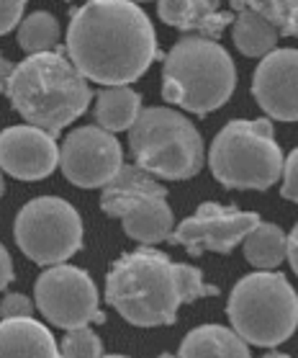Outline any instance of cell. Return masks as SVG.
Here are the masks:
<instances>
[{"instance_id": "1", "label": "cell", "mask_w": 298, "mask_h": 358, "mask_svg": "<svg viewBox=\"0 0 298 358\" xmlns=\"http://www.w3.org/2000/svg\"><path fill=\"white\" fill-rule=\"evenodd\" d=\"M65 55L85 80L129 88L157 57V34L137 3L93 0L73 10Z\"/></svg>"}, {"instance_id": "2", "label": "cell", "mask_w": 298, "mask_h": 358, "mask_svg": "<svg viewBox=\"0 0 298 358\" xmlns=\"http://www.w3.org/2000/svg\"><path fill=\"white\" fill-rule=\"evenodd\" d=\"M6 93L29 127L44 129L52 137L80 119L93 98L88 80L65 52L26 57L13 70Z\"/></svg>"}, {"instance_id": "3", "label": "cell", "mask_w": 298, "mask_h": 358, "mask_svg": "<svg viewBox=\"0 0 298 358\" xmlns=\"http://www.w3.org/2000/svg\"><path fill=\"white\" fill-rule=\"evenodd\" d=\"M105 301L137 327L172 325L183 304L180 263L147 245L124 252L108 271Z\"/></svg>"}, {"instance_id": "4", "label": "cell", "mask_w": 298, "mask_h": 358, "mask_svg": "<svg viewBox=\"0 0 298 358\" xmlns=\"http://www.w3.org/2000/svg\"><path fill=\"white\" fill-rule=\"evenodd\" d=\"M234 85V59L218 41L186 34L165 55L162 98L172 106L206 116L232 98Z\"/></svg>"}, {"instance_id": "5", "label": "cell", "mask_w": 298, "mask_h": 358, "mask_svg": "<svg viewBox=\"0 0 298 358\" xmlns=\"http://www.w3.org/2000/svg\"><path fill=\"white\" fill-rule=\"evenodd\" d=\"M129 147L139 171L165 180L193 178L206 160L201 131L180 111L167 106L142 108L129 129Z\"/></svg>"}, {"instance_id": "6", "label": "cell", "mask_w": 298, "mask_h": 358, "mask_svg": "<svg viewBox=\"0 0 298 358\" xmlns=\"http://www.w3.org/2000/svg\"><path fill=\"white\" fill-rule=\"evenodd\" d=\"M226 312L244 343L275 348L296 333L298 294L281 271H255L237 281Z\"/></svg>"}, {"instance_id": "7", "label": "cell", "mask_w": 298, "mask_h": 358, "mask_svg": "<svg viewBox=\"0 0 298 358\" xmlns=\"http://www.w3.org/2000/svg\"><path fill=\"white\" fill-rule=\"evenodd\" d=\"M283 152L267 119H234L209 150V168L226 188L265 191L283 176Z\"/></svg>"}, {"instance_id": "8", "label": "cell", "mask_w": 298, "mask_h": 358, "mask_svg": "<svg viewBox=\"0 0 298 358\" xmlns=\"http://www.w3.org/2000/svg\"><path fill=\"white\" fill-rule=\"evenodd\" d=\"M100 209L108 217H119L126 235L147 248L170 240L175 229L167 188L137 165H124L119 176L103 188Z\"/></svg>"}, {"instance_id": "9", "label": "cell", "mask_w": 298, "mask_h": 358, "mask_svg": "<svg viewBox=\"0 0 298 358\" xmlns=\"http://www.w3.org/2000/svg\"><path fill=\"white\" fill-rule=\"evenodd\" d=\"M16 243L39 266H62L82 248V220L59 196L31 199L16 217Z\"/></svg>"}, {"instance_id": "10", "label": "cell", "mask_w": 298, "mask_h": 358, "mask_svg": "<svg viewBox=\"0 0 298 358\" xmlns=\"http://www.w3.org/2000/svg\"><path fill=\"white\" fill-rule=\"evenodd\" d=\"M33 294L41 315L57 327L80 330L90 322H105V315L98 307L96 281L82 268L67 263L52 266L36 278Z\"/></svg>"}, {"instance_id": "11", "label": "cell", "mask_w": 298, "mask_h": 358, "mask_svg": "<svg viewBox=\"0 0 298 358\" xmlns=\"http://www.w3.org/2000/svg\"><path fill=\"white\" fill-rule=\"evenodd\" d=\"M59 165L75 186L105 188L124 168L121 142L100 127H80L59 147Z\"/></svg>"}, {"instance_id": "12", "label": "cell", "mask_w": 298, "mask_h": 358, "mask_svg": "<svg viewBox=\"0 0 298 358\" xmlns=\"http://www.w3.org/2000/svg\"><path fill=\"white\" fill-rule=\"evenodd\" d=\"M255 212H239L234 206H221L216 201H206L195 209L193 217H188L172 229L170 243L183 245L191 255L201 252H232L237 245L247 240L252 229L260 224Z\"/></svg>"}, {"instance_id": "13", "label": "cell", "mask_w": 298, "mask_h": 358, "mask_svg": "<svg viewBox=\"0 0 298 358\" xmlns=\"http://www.w3.org/2000/svg\"><path fill=\"white\" fill-rule=\"evenodd\" d=\"M252 96L267 116L298 122V49H275L255 70Z\"/></svg>"}, {"instance_id": "14", "label": "cell", "mask_w": 298, "mask_h": 358, "mask_svg": "<svg viewBox=\"0 0 298 358\" xmlns=\"http://www.w3.org/2000/svg\"><path fill=\"white\" fill-rule=\"evenodd\" d=\"M59 165V147L36 127H8L0 131V171L18 180H41Z\"/></svg>"}, {"instance_id": "15", "label": "cell", "mask_w": 298, "mask_h": 358, "mask_svg": "<svg viewBox=\"0 0 298 358\" xmlns=\"http://www.w3.org/2000/svg\"><path fill=\"white\" fill-rule=\"evenodd\" d=\"M157 13L165 24L175 26L180 31H188L193 36H206V39L216 41L229 24H234V13L224 10L216 0H191V3H180V0H165L157 6Z\"/></svg>"}, {"instance_id": "16", "label": "cell", "mask_w": 298, "mask_h": 358, "mask_svg": "<svg viewBox=\"0 0 298 358\" xmlns=\"http://www.w3.org/2000/svg\"><path fill=\"white\" fill-rule=\"evenodd\" d=\"M0 358H59L54 335L33 317L0 322Z\"/></svg>"}, {"instance_id": "17", "label": "cell", "mask_w": 298, "mask_h": 358, "mask_svg": "<svg viewBox=\"0 0 298 358\" xmlns=\"http://www.w3.org/2000/svg\"><path fill=\"white\" fill-rule=\"evenodd\" d=\"M177 358H250V348L229 327L201 325L183 338Z\"/></svg>"}, {"instance_id": "18", "label": "cell", "mask_w": 298, "mask_h": 358, "mask_svg": "<svg viewBox=\"0 0 298 358\" xmlns=\"http://www.w3.org/2000/svg\"><path fill=\"white\" fill-rule=\"evenodd\" d=\"M232 8L237 10L232 24V39L237 49L247 57H267L270 52H275L278 39H281L275 26L242 0L232 3Z\"/></svg>"}, {"instance_id": "19", "label": "cell", "mask_w": 298, "mask_h": 358, "mask_svg": "<svg viewBox=\"0 0 298 358\" xmlns=\"http://www.w3.org/2000/svg\"><path fill=\"white\" fill-rule=\"evenodd\" d=\"M142 114V98L131 88H103L96 96L98 127L105 131L131 129Z\"/></svg>"}, {"instance_id": "20", "label": "cell", "mask_w": 298, "mask_h": 358, "mask_svg": "<svg viewBox=\"0 0 298 358\" xmlns=\"http://www.w3.org/2000/svg\"><path fill=\"white\" fill-rule=\"evenodd\" d=\"M288 237L273 222H260L244 240V258L258 271H275L285 261Z\"/></svg>"}, {"instance_id": "21", "label": "cell", "mask_w": 298, "mask_h": 358, "mask_svg": "<svg viewBox=\"0 0 298 358\" xmlns=\"http://www.w3.org/2000/svg\"><path fill=\"white\" fill-rule=\"evenodd\" d=\"M57 41H59V24L49 10H33L18 26V44L24 52H29V57L57 52Z\"/></svg>"}, {"instance_id": "22", "label": "cell", "mask_w": 298, "mask_h": 358, "mask_svg": "<svg viewBox=\"0 0 298 358\" xmlns=\"http://www.w3.org/2000/svg\"><path fill=\"white\" fill-rule=\"evenodd\" d=\"M252 10H258L260 16H265L270 24L275 26L278 36H296L298 39V0L293 3H283V0H252L247 3Z\"/></svg>"}, {"instance_id": "23", "label": "cell", "mask_w": 298, "mask_h": 358, "mask_svg": "<svg viewBox=\"0 0 298 358\" xmlns=\"http://www.w3.org/2000/svg\"><path fill=\"white\" fill-rule=\"evenodd\" d=\"M62 358H103V341L90 327L70 330L62 341Z\"/></svg>"}, {"instance_id": "24", "label": "cell", "mask_w": 298, "mask_h": 358, "mask_svg": "<svg viewBox=\"0 0 298 358\" xmlns=\"http://www.w3.org/2000/svg\"><path fill=\"white\" fill-rule=\"evenodd\" d=\"M0 317L3 320H21L33 317V301L24 294H6L0 301Z\"/></svg>"}, {"instance_id": "25", "label": "cell", "mask_w": 298, "mask_h": 358, "mask_svg": "<svg viewBox=\"0 0 298 358\" xmlns=\"http://www.w3.org/2000/svg\"><path fill=\"white\" fill-rule=\"evenodd\" d=\"M283 199L298 203V147L288 155V160H283Z\"/></svg>"}, {"instance_id": "26", "label": "cell", "mask_w": 298, "mask_h": 358, "mask_svg": "<svg viewBox=\"0 0 298 358\" xmlns=\"http://www.w3.org/2000/svg\"><path fill=\"white\" fill-rule=\"evenodd\" d=\"M24 3L18 0H6L0 3V36L8 34L10 29H16V24H21V16H24Z\"/></svg>"}, {"instance_id": "27", "label": "cell", "mask_w": 298, "mask_h": 358, "mask_svg": "<svg viewBox=\"0 0 298 358\" xmlns=\"http://www.w3.org/2000/svg\"><path fill=\"white\" fill-rule=\"evenodd\" d=\"M13 281V261H10L8 250L0 245V292Z\"/></svg>"}, {"instance_id": "28", "label": "cell", "mask_w": 298, "mask_h": 358, "mask_svg": "<svg viewBox=\"0 0 298 358\" xmlns=\"http://www.w3.org/2000/svg\"><path fill=\"white\" fill-rule=\"evenodd\" d=\"M285 258H288L293 273L298 276V222H296V227L290 229V235H288V250H285Z\"/></svg>"}, {"instance_id": "29", "label": "cell", "mask_w": 298, "mask_h": 358, "mask_svg": "<svg viewBox=\"0 0 298 358\" xmlns=\"http://www.w3.org/2000/svg\"><path fill=\"white\" fill-rule=\"evenodd\" d=\"M13 70H16V65H13L8 57H3V55H0V93H6L10 78H13Z\"/></svg>"}, {"instance_id": "30", "label": "cell", "mask_w": 298, "mask_h": 358, "mask_svg": "<svg viewBox=\"0 0 298 358\" xmlns=\"http://www.w3.org/2000/svg\"><path fill=\"white\" fill-rule=\"evenodd\" d=\"M260 358H290V356H285V353H265V356Z\"/></svg>"}, {"instance_id": "31", "label": "cell", "mask_w": 298, "mask_h": 358, "mask_svg": "<svg viewBox=\"0 0 298 358\" xmlns=\"http://www.w3.org/2000/svg\"><path fill=\"white\" fill-rule=\"evenodd\" d=\"M3 191H6V183H3V176H0V196H3Z\"/></svg>"}, {"instance_id": "32", "label": "cell", "mask_w": 298, "mask_h": 358, "mask_svg": "<svg viewBox=\"0 0 298 358\" xmlns=\"http://www.w3.org/2000/svg\"><path fill=\"white\" fill-rule=\"evenodd\" d=\"M160 358H177V356H172V353H162Z\"/></svg>"}, {"instance_id": "33", "label": "cell", "mask_w": 298, "mask_h": 358, "mask_svg": "<svg viewBox=\"0 0 298 358\" xmlns=\"http://www.w3.org/2000/svg\"><path fill=\"white\" fill-rule=\"evenodd\" d=\"M103 358H129V356H103Z\"/></svg>"}, {"instance_id": "34", "label": "cell", "mask_w": 298, "mask_h": 358, "mask_svg": "<svg viewBox=\"0 0 298 358\" xmlns=\"http://www.w3.org/2000/svg\"><path fill=\"white\" fill-rule=\"evenodd\" d=\"M59 358H62V356H59Z\"/></svg>"}]
</instances>
